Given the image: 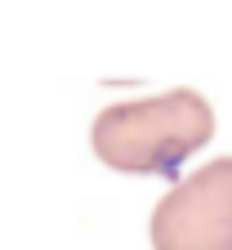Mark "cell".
<instances>
[{
  "instance_id": "obj_1",
  "label": "cell",
  "mask_w": 232,
  "mask_h": 250,
  "mask_svg": "<svg viewBox=\"0 0 232 250\" xmlns=\"http://www.w3.org/2000/svg\"><path fill=\"white\" fill-rule=\"evenodd\" d=\"M214 134V107L196 89H165L152 99L112 103L94 116L89 143L98 161L121 174H179Z\"/></svg>"
},
{
  "instance_id": "obj_2",
  "label": "cell",
  "mask_w": 232,
  "mask_h": 250,
  "mask_svg": "<svg viewBox=\"0 0 232 250\" xmlns=\"http://www.w3.org/2000/svg\"><path fill=\"white\" fill-rule=\"evenodd\" d=\"M152 250H232V156L179 179L152 210Z\"/></svg>"
}]
</instances>
